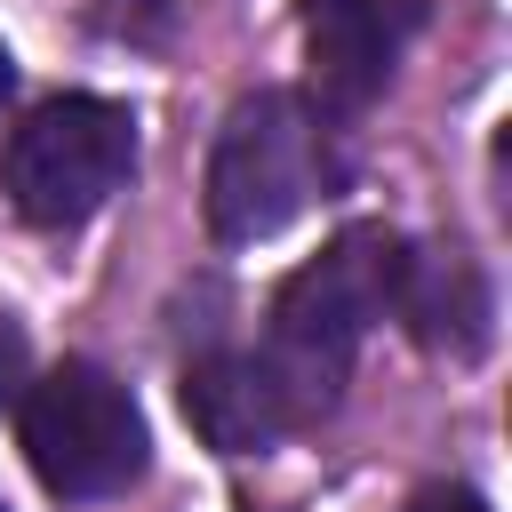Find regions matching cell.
Masks as SVG:
<instances>
[{
    "mask_svg": "<svg viewBox=\"0 0 512 512\" xmlns=\"http://www.w3.org/2000/svg\"><path fill=\"white\" fill-rule=\"evenodd\" d=\"M400 232L384 224H344L312 264H296L264 312V376L288 408V424H312L344 400L352 360L368 344V328L392 312V280H400Z\"/></svg>",
    "mask_w": 512,
    "mask_h": 512,
    "instance_id": "1",
    "label": "cell"
},
{
    "mask_svg": "<svg viewBox=\"0 0 512 512\" xmlns=\"http://www.w3.org/2000/svg\"><path fill=\"white\" fill-rule=\"evenodd\" d=\"M328 184H336L328 112L312 96H296V88H256L216 128V152H208V232L232 240V248L272 240Z\"/></svg>",
    "mask_w": 512,
    "mask_h": 512,
    "instance_id": "2",
    "label": "cell"
},
{
    "mask_svg": "<svg viewBox=\"0 0 512 512\" xmlns=\"http://www.w3.org/2000/svg\"><path fill=\"white\" fill-rule=\"evenodd\" d=\"M136 176V112L112 96H48L0 152V192L24 224L72 232Z\"/></svg>",
    "mask_w": 512,
    "mask_h": 512,
    "instance_id": "3",
    "label": "cell"
},
{
    "mask_svg": "<svg viewBox=\"0 0 512 512\" xmlns=\"http://www.w3.org/2000/svg\"><path fill=\"white\" fill-rule=\"evenodd\" d=\"M16 432H24V456L40 472L48 496L64 504H96V496H120L128 480H144V416L128 400L120 376H104L96 360H64L48 368L24 408H16Z\"/></svg>",
    "mask_w": 512,
    "mask_h": 512,
    "instance_id": "4",
    "label": "cell"
},
{
    "mask_svg": "<svg viewBox=\"0 0 512 512\" xmlns=\"http://www.w3.org/2000/svg\"><path fill=\"white\" fill-rule=\"evenodd\" d=\"M416 24H424L416 0H304V48H312L320 112H360L368 96H384Z\"/></svg>",
    "mask_w": 512,
    "mask_h": 512,
    "instance_id": "5",
    "label": "cell"
},
{
    "mask_svg": "<svg viewBox=\"0 0 512 512\" xmlns=\"http://www.w3.org/2000/svg\"><path fill=\"white\" fill-rule=\"evenodd\" d=\"M488 280L464 248H400V280H392V320H408V336L424 352L472 360L488 344Z\"/></svg>",
    "mask_w": 512,
    "mask_h": 512,
    "instance_id": "6",
    "label": "cell"
},
{
    "mask_svg": "<svg viewBox=\"0 0 512 512\" xmlns=\"http://www.w3.org/2000/svg\"><path fill=\"white\" fill-rule=\"evenodd\" d=\"M184 416L216 456H264L280 432H296L256 352H200L184 368Z\"/></svg>",
    "mask_w": 512,
    "mask_h": 512,
    "instance_id": "7",
    "label": "cell"
},
{
    "mask_svg": "<svg viewBox=\"0 0 512 512\" xmlns=\"http://www.w3.org/2000/svg\"><path fill=\"white\" fill-rule=\"evenodd\" d=\"M400 512H488V504H480L472 488H448V480H440V488H416Z\"/></svg>",
    "mask_w": 512,
    "mask_h": 512,
    "instance_id": "8",
    "label": "cell"
},
{
    "mask_svg": "<svg viewBox=\"0 0 512 512\" xmlns=\"http://www.w3.org/2000/svg\"><path fill=\"white\" fill-rule=\"evenodd\" d=\"M16 376H24V336H16L8 320H0V408L16 400Z\"/></svg>",
    "mask_w": 512,
    "mask_h": 512,
    "instance_id": "9",
    "label": "cell"
},
{
    "mask_svg": "<svg viewBox=\"0 0 512 512\" xmlns=\"http://www.w3.org/2000/svg\"><path fill=\"white\" fill-rule=\"evenodd\" d=\"M8 88H16V56L0 48V104H8Z\"/></svg>",
    "mask_w": 512,
    "mask_h": 512,
    "instance_id": "10",
    "label": "cell"
},
{
    "mask_svg": "<svg viewBox=\"0 0 512 512\" xmlns=\"http://www.w3.org/2000/svg\"><path fill=\"white\" fill-rule=\"evenodd\" d=\"M0 512H8V504H0Z\"/></svg>",
    "mask_w": 512,
    "mask_h": 512,
    "instance_id": "11",
    "label": "cell"
}]
</instances>
